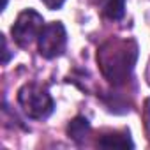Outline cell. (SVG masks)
I'll return each mask as SVG.
<instances>
[{
	"mask_svg": "<svg viewBox=\"0 0 150 150\" xmlns=\"http://www.w3.org/2000/svg\"><path fill=\"white\" fill-rule=\"evenodd\" d=\"M138 44L134 39L111 37L97 50V64L103 76L115 87L124 85L134 71Z\"/></svg>",
	"mask_w": 150,
	"mask_h": 150,
	"instance_id": "cell-1",
	"label": "cell"
},
{
	"mask_svg": "<svg viewBox=\"0 0 150 150\" xmlns=\"http://www.w3.org/2000/svg\"><path fill=\"white\" fill-rule=\"evenodd\" d=\"M18 104L21 111L32 120H44L55 110L53 97L44 87L37 83H27L18 90Z\"/></svg>",
	"mask_w": 150,
	"mask_h": 150,
	"instance_id": "cell-2",
	"label": "cell"
},
{
	"mask_svg": "<svg viewBox=\"0 0 150 150\" xmlns=\"http://www.w3.org/2000/svg\"><path fill=\"white\" fill-rule=\"evenodd\" d=\"M42 16L34 9H25L18 14L16 21L11 27L13 41L20 48H28L35 39H39L42 28H44Z\"/></svg>",
	"mask_w": 150,
	"mask_h": 150,
	"instance_id": "cell-3",
	"label": "cell"
},
{
	"mask_svg": "<svg viewBox=\"0 0 150 150\" xmlns=\"http://www.w3.org/2000/svg\"><path fill=\"white\" fill-rule=\"evenodd\" d=\"M65 44H67V32L60 21H51V23L44 25V28L37 39L41 57L57 58L65 51Z\"/></svg>",
	"mask_w": 150,
	"mask_h": 150,
	"instance_id": "cell-4",
	"label": "cell"
},
{
	"mask_svg": "<svg viewBox=\"0 0 150 150\" xmlns=\"http://www.w3.org/2000/svg\"><path fill=\"white\" fill-rule=\"evenodd\" d=\"M97 145L101 148H134V143L127 131L124 132H106L97 139Z\"/></svg>",
	"mask_w": 150,
	"mask_h": 150,
	"instance_id": "cell-5",
	"label": "cell"
},
{
	"mask_svg": "<svg viewBox=\"0 0 150 150\" xmlns=\"http://www.w3.org/2000/svg\"><path fill=\"white\" fill-rule=\"evenodd\" d=\"M90 132V122L85 118V117H74L69 125H67V136L71 139H74L76 143H81Z\"/></svg>",
	"mask_w": 150,
	"mask_h": 150,
	"instance_id": "cell-6",
	"label": "cell"
},
{
	"mask_svg": "<svg viewBox=\"0 0 150 150\" xmlns=\"http://www.w3.org/2000/svg\"><path fill=\"white\" fill-rule=\"evenodd\" d=\"M97 6L108 20H122L125 14V0H99Z\"/></svg>",
	"mask_w": 150,
	"mask_h": 150,
	"instance_id": "cell-7",
	"label": "cell"
},
{
	"mask_svg": "<svg viewBox=\"0 0 150 150\" xmlns=\"http://www.w3.org/2000/svg\"><path fill=\"white\" fill-rule=\"evenodd\" d=\"M11 57H13V53L9 51V46H7V39L2 35V64L6 65V64L11 60Z\"/></svg>",
	"mask_w": 150,
	"mask_h": 150,
	"instance_id": "cell-8",
	"label": "cell"
},
{
	"mask_svg": "<svg viewBox=\"0 0 150 150\" xmlns=\"http://www.w3.org/2000/svg\"><path fill=\"white\" fill-rule=\"evenodd\" d=\"M41 2L48 7V9H51V11H57V9H60L62 6H64V2L65 0H41Z\"/></svg>",
	"mask_w": 150,
	"mask_h": 150,
	"instance_id": "cell-9",
	"label": "cell"
},
{
	"mask_svg": "<svg viewBox=\"0 0 150 150\" xmlns=\"http://www.w3.org/2000/svg\"><path fill=\"white\" fill-rule=\"evenodd\" d=\"M6 6H7V0H4V4H2V9H6Z\"/></svg>",
	"mask_w": 150,
	"mask_h": 150,
	"instance_id": "cell-10",
	"label": "cell"
},
{
	"mask_svg": "<svg viewBox=\"0 0 150 150\" xmlns=\"http://www.w3.org/2000/svg\"><path fill=\"white\" fill-rule=\"evenodd\" d=\"M92 2H96V4H97V2H99V0H92Z\"/></svg>",
	"mask_w": 150,
	"mask_h": 150,
	"instance_id": "cell-11",
	"label": "cell"
}]
</instances>
